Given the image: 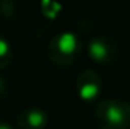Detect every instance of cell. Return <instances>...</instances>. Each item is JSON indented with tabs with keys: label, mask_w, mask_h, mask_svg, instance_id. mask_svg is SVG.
<instances>
[{
	"label": "cell",
	"mask_w": 130,
	"mask_h": 129,
	"mask_svg": "<svg viewBox=\"0 0 130 129\" xmlns=\"http://www.w3.org/2000/svg\"><path fill=\"white\" fill-rule=\"evenodd\" d=\"M13 58H15L13 45L10 43V40L7 36L0 35V71L7 70L13 63Z\"/></svg>",
	"instance_id": "6"
},
{
	"label": "cell",
	"mask_w": 130,
	"mask_h": 129,
	"mask_svg": "<svg viewBox=\"0 0 130 129\" xmlns=\"http://www.w3.org/2000/svg\"><path fill=\"white\" fill-rule=\"evenodd\" d=\"M8 93H10V84H8V81H7V78L0 74V101L5 99V98L8 96Z\"/></svg>",
	"instance_id": "7"
},
{
	"label": "cell",
	"mask_w": 130,
	"mask_h": 129,
	"mask_svg": "<svg viewBox=\"0 0 130 129\" xmlns=\"http://www.w3.org/2000/svg\"><path fill=\"white\" fill-rule=\"evenodd\" d=\"M102 89H104V80L101 73L94 68H84L76 76L74 91L83 103H97L99 96L102 94Z\"/></svg>",
	"instance_id": "4"
},
{
	"label": "cell",
	"mask_w": 130,
	"mask_h": 129,
	"mask_svg": "<svg viewBox=\"0 0 130 129\" xmlns=\"http://www.w3.org/2000/svg\"><path fill=\"white\" fill-rule=\"evenodd\" d=\"M0 129H13V126L5 119H0Z\"/></svg>",
	"instance_id": "8"
},
{
	"label": "cell",
	"mask_w": 130,
	"mask_h": 129,
	"mask_svg": "<svg viewBox=\"0 0 130 129\" xmlns=\"http://www.w3.org/2000/svg\"><path fill=\"white\" fill-rule=\"evenodd\" d=\"M15 124L18 129H46L50 114L40 106H26L17 114Z\"/></svg>",
	"instance_id": "5"
},
{
	"label": "cell",
	"mask_w": 130,
	"mask_h": 129,
	"mask_svg": "<svg viewBox=\"0 0 130 129\" xmlns=\"http://www.w3.org/2000/svg\"><path fill=\"white\" fill-rule=\"evenodd\" d=\"M92 116L99 129H130V101L117 98L97 101Z\"/></svg>",
	"instance_id": "2"
},
{
	"label": "cell",
	"mask_w": 130,
	"mask_h": 129,
	"mask_svg": "<svg viewBox=\"0 0 130 129\" xmlns=\"http://www.w3.org/2000/svg\"><path fill=\"white\" fill-rule=\"evenodd\" d=\"M87 56L99 66H112L120 58V46L109 35H95L87 43Z\"/></svg>",
	"instance_id": "3"
},
{
	"label": "cell",
	"mask_w": 130,
	"mask_h": 129,
	"mask_svg": "<svg viewBox=\"0 0 130 129\" xmlns=\"http://www.w3.org/2000/svg\"><path fill=\"white\" fill-rule=\"evenodd\" d=\"M83 55V40L74 32H61L46 45V58L56 68H71Z\"/></svg>",
	"instance_id": "1"
}]
</instances>
